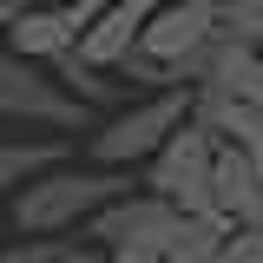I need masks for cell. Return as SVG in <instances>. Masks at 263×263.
<instances>
[{
  "label": "cell",
  "instance_id": "cell-7",
  "mask_svg": "<svg viewBox=\"0 0 263 263\" xmlns=\"http://www.w3.org/2000/svg\"><path fill=\"white\" fill-rule=\"evenodd\" d=\"M211 217L224 230H263V164L217 145L211 164Z\"/></svg>",
  "mask_w": 263,
  "mask_h": 263
},
{
  "label": "cell",
  "instance_id": "cell-8",
  "mask_svg": "<svg viewBox=\"0 0 263 263\" xmlns=\"http://www.w3.org/2000/svg\"><path fill=\"white\" fill-rule=\"evenodd\" d=\"M152 13H158V0H105V13L79 33L72 60L112 79V66L125 60V53H138V33H145V20H152Z\"/></svg>",
  "mask_w": 263,
  "mask_h": 263
},
{
  "label": "cell",
  "instance_id": "cell-6",
  "mask_svg": "<svg viewBox=\"0 0 263 263\" xmlns=\"http://www.w3.org/2000/svg\"><path fill=\"white\" fill-rule=\"evenodd\" d=\"M211 40H217V7L211 0H158V13L138 33V53L152 66H164V72H178V86H184V66Z\"/></svg>",
  "mask_w": 263,
  "mask_h": 263
},
{
  "label": "cell",
  "instance_id": "cell-12",
  "mask_svg": "<svg viewBox=\"0 0 263 263\" xmlns=\"http://www.w3.org/2000/svg\"><path fill=\"white\" fill-rule=\"evenodd\" d=\"M217 263H263V230H230L217 243Z\"/></svg>",
  "mask_w": 263,
  "mask_h": 263
},
{
  "label": "cell",
  "instance_id": "cell-13",
  "mask_svg": "<svg viewBox=\"0 0 263 263\" xmlns=\"http://www.w3.org/2000/svg\"><path fill=\"white\" fill-rule=\"evenodd\" d=\"M53 250L60 243H27L20 237V243H0V263H53Z\"/></svg>",
  "mask_w": 263,
  "mask_h": 263
},
{
  "label": "cell",
  "instance_id": "cell-3",
  "mask_svg": "<svg viewBox=\"0 0 263 263\" xmlns=\"http://www.w3.org/2000/svg\"><path fill=\"white\" fill-rule=\"evenodd\" d=\"M211 164H217V138L184 119L158 145V158L145 164L138 191H152L158 204H171L178 217H211Z\"/></svg>",
  "mask_w": 263,
  "mask_h": 263
},
{
  "label": "cell",
  "instance_id": "cell-17",
  "mask_svg": "<svg viewBox=\"0 0 263 263\" xmlns=\"http://www.w3.org/2000/svg\"><path fill=\"white\" fill-rule=\"evenodd\" d=\"M0 138H7V132H0Z\"/></svg>",
  "mask_w": 263,
  "mask_h": 263
},
{
  "label": "cell",
  "instance_id": "cell-1",
  "mask_svg": "<svg viewBox=\"0 0 263 263\" xmlns=\"http://www.w3.org/2000/svg\"><path fill=\"white\" fill-rule=\"evenodd\" d=\"M125 191H138L132 171H99V164H72L66 158L53 171H40L27 191L7 204V217H13V230L27 243H66L72 230H86L105 204H119Z\"/></svg>",
  "mask_w": 263,
  "mask_h": 263
},
{
  "label": "cell",
  "instance_id": "cell-10",
  "mask_svg": "<svg viewBox=\"0 0 263 263\" xmlns=\"http://www.w3.org/2000/svg\"><path fill=\"white\" fill-rule=\"evenodd\" d=\"M46 72H53V86H60L66 99H79L86 112H105V105L119 99V79H105V72H92V66H79L72 53H66L60 66H46Z\"/></svg>",
  "mask_w": 263,
  "mask_h": 263
},
{
  "label": "cell",
  "instance_id": "cell-5",
  "mask_svg": "<svg viewBox=\"0 0 263 263\" xmlns=\"http://www.w3.org/2000/svg\"><path fill=\"white\" fill-rule=\"evenodd\" d=\"M99 13H105V0H46V7L13 13L0 40H7V53H13V60H27V66H60Z\"/></svg>",
  "mask_w": 263,
  "mask_h": 263
},
{
  "label": "cell",
  "instance_id": "cell-15",
  "mask_svg": "<svg viewBox=\"0 0 263 263\" xmlns=\"http://www.w3.org/2000/svg\"><path fill=\"white\" fill-rule=\"evenodd\" d=\"M7 13H27V7H46V0H0Z\"/></svg>",
  "mask_w": 263,
  "mask_h": 263
},
{
  "label": "cell",
  "instance_id": "cell-11",
  "mask_svg": "<svg viewBox=\"0 0 263 263\" xmlns=\"http://www.w3.org/2000/svg\"><path fill=\"white\" fill-rule=\"evenodd\" d=\"M217 40L243 46V53H263V0H224L217 7Z\"/></svg>",
  "mask_w": 263,
  "mask_h": 263
},
{
  "label": "cell",
  "instance_id": "cell-9",
  "mask_svg": "<svg viewBox=\"0 0 263 263\" xmlns=\"http://www.w3.org/2000/svg\"><path fill=\"white\" fill-rule=\"evenodd\" d=\"M53 164H66V138H0V211Z\"/></svg>",
  "mask_w": 263,
  "mask_h": 263
},
{
  "label": "cell",
  "instance_id": "cell-2",
  "mask_svg": "<svg viewBox=\"0 0 263 263\" xmlns=\"http://www.w3.org/2000/svg\"><path fill=\"white\" fill-rule=\"evenodd\" d=\"M191 119V92H152V99H132L119 105L112 119H99L92 138H86V164L99 171H145V164L158 158V145L171 132Z\"/></svg>",
  "mask_w": 263,
  "mask_h": 263
},
{
  "label": "cell",
  "instance_id": "cell-16",
  "mask_svg": "<svg viewBox=\"0 0 263 263\" xmlns=\"http://www.w3.org/2000/svg\"><path fill=\"white\" fill-rule=\"evenodd\" d=\"M7 20H13V13H7V7H0V33H7Z\"/></svg>",
  "mask_w": 263,
  "mask_h": 263
},
{
  "label": "cell",
  "instance_id": "cell-14",
  "mask_svg": "<svg viewBox=\"0 0 263 263\" xmlns=\"http://www.w3.org/2000/svg\"><path fill=\"white\" fill-rule=\"evenodd\" d=\"M53 263H119V257H105V250H92V243H60Z\"/></svg>",
  "mask_w": 263,
  "mask_h": 263
},
{
  "label": "cell",
  "instance_id": "cell-4",
  "mask_svg": "<svg viewBox=\"0 0 263 263\" xmlns=\"http://www.w3.org/2000/svg\"><path fill=\"white\" fill-rule=\"evenodd\" d=\"M92 132V112L53 86L46 66L0 53V132Z\"/></svg>",
  "mask_w": 263,
  "mask_h": 263
}]
</instances>
